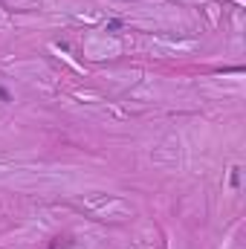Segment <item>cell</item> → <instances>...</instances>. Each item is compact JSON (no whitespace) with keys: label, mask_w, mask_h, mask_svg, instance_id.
Returning a JSON list of instances; mask_svg holds the SVG:
<instances>
[{"label":"cell","mask_w":246,"mask_h":249,"mask_svg":"<svg viewBox=\"0 0 246 249\" xmlns=\"http://www.w3.org/2000/svg\"><path fill=\"white\" fill-rule=\"evenodd\" d=\"M119 29H122V20H119V18H113V20L107 23V32H119Z\"/></svg>","instance_id":"obj_1"},{"label":"cell","mask_w":246,"mask_h":249,"mask_svg":"<svg viewBox=\"0 0 246 249\" xmlns=\"http://www.w3.org/2000/svg\"><path fill=\"white\" fill-rule=\"evenodd\" d=\"M241 183V174H238V168H232V186H238Z\"/></svg>","instance_id":"obj_2"},{"label":"cell","mask_w":246,"mask_h":249,"mask_svg":"<svg viewBox=\"0 0 246 249\" xmlns=\"http://www.w3.org/2000/svg\"><path fill=\"white\" fill-rule=\"evenodd\" d=\"M0 99H3V102H9V93H6L3 87H0Z\"/></svg>","instance_id":"obj_3"}]
</instances>
